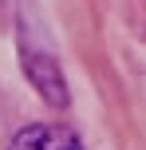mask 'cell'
Instances as JSON below:
<instances>
[{
    "mask_svg": "<svg viewBox=\"0 0 146 150\" xmlns=\"http://www.w3.org/2000/svg\"><path fill=\"white\" fill-rule=\"evenodd\" d=\"M20 63H24V75L32 79V87L39 91V99H44L47 107H67V83H63V71H59V63H55L47 52L24 47Z\"/></svg>",
    "mask_w": 146,
    "mask_h": 150,
    "instance_id": "1",
    "label": "cell"
},
{
    "mask_svg": "<svg viewBox=\"0 0 146 150\" xmlns=\"http://www.w3.org/2000/svg\"><path fill=\"white\" fill-rule=\"evenodd\" d=\"M8 150H83L75 130L59 127V122H32L12 138Z\"/></svg>",
    "mask_w": 146,
    "mask_h": 150,
    "instance_id": "2",
    "label": "cell"
}]
</instances>
